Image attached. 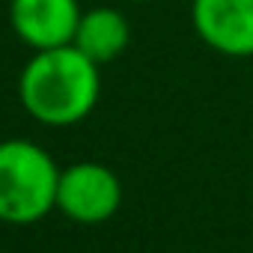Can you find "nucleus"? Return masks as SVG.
I'll return each instance as SVG.
<instances>
[{
  "instance_id": "1",
  "label": "nucleus",
  "mask_w": 253,
  "mask_h": 253,
  "mask_svg": "<svg viewBox=\"0 0 253 253\" xmlns=\"http://www.w3.org/2000/svg\"><path fill=\"white\" fill-rule=\"evenodd\" d=\"M98 63H92L75 45L36 51L18 81L24 110L42 125H54V128L86 119L98 101Z\"/></svg>"
},
{
  "instance_id": "2",
  "label": "nucleus",
  "mask_w": 253,
  "mask_h": 253,
  "mask_svg": "<svg viewBox=\"0 0 253 253\" xmlns=\"http://www.w3.org/2000/svg\"><path fill=\"white\" fill-rule=\"evenodd\" d=\"M60 167L33 140L0 143V220L27 226L57 209Z\"/></svg>"
},
{
  "instance_id": "3",
  "label": "nucleus",
  "mask_w": 253,
  "mask_h": 253,
  "mask_svg": "<svg viewBox=\"0 0 253 253\" xmlns=\"http://www.w3.org/2000/svg\"><path fill=\"white\" fill-rule=\"evenodd\" d=\"M122 206L119 176L98 161H78L60 170L57 209L75 223H104Z\"/></svg>"
},
{
  "instance_id": "4",
  "label": "nucleus",
  "mask_w": 253,
  "mask_h": 253,
  "mask_svg": "<svg viewBox=\"0 0 253 253\" xmlns=\"http://www.w3.org/2000/svg\"><path fill=\"white\" fill-rule=\"evenodd\" d=\"M197 36L223 57H253V0H194Z\"/></svg>"
},
{
  "instance_id": "5",
  "label": "nucleus",
  "mask_w": 253,
  "mask_h": 253,
  "mask_svg": "<svg viewBox=\"0 0 253 253\" xmlns=\"http://www.w3.org/2000/svg\"><path fill=\"white\" fill-rule=\"evenodd\" d=\"M9 21L24 45L33 51H48L75 42L81 6L78 0H12Z\"/></svg>"
},
{
  "instance_id": "6",
  "label": "nucleus",
  "mask_w": 253,
  "mask_h": 253,
  "mask_svg": "<svg viewBox=\"0 0 253 253\" xmlns=\"http://www.w3.org/2000/svg\"><path fill=\"white\" fill-rule=\"evenodd\" d=\"M131 42V24L119 9L110 6H95L81 12L78 30H75V48L84 51L92 63L104 66L113 63Z\"/></svg>"
},
{
  "instance_id": "7",
  "label": "nucleus",
  "mask_w": 253,
  "mask_h": 253,
  "mask_svg": "<svg viewBox=\"0 0 253 253\" xmlns=\"http://www.w3.org/2000/svg\"><path fill=\"white\" fill-rule=\"evenodd\" d=\"M131 3H155V0H131Z\"/></svg>"
}]
</instances>
